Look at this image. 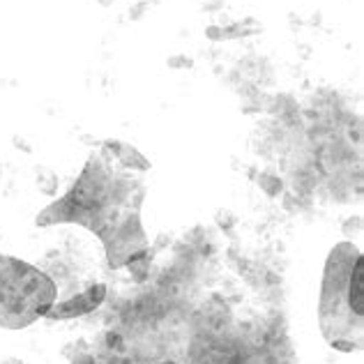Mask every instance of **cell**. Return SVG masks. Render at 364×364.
<instances>
[{"instance_id":"obj_3","label":"cell","mask_w":364,"mask_h":364,"mask_svg":"<svg viewBox=\"0 0 364 364\" xmlns=\"http://www.w3.org/2000/svg\"><path fill=\"white\" fill-rule=\"evenodd\" d=\"M55 302L58 289L49 274L16 256L0 254V328H31L46 318Z\"/></svg>"},{"instance_id":"obj_4","label":"cell","mask_w":364,"mask_h":364,"mask_svg":"<svg viewBox=\"0 0 364 364\" xmlns=\"http://www.w3.org/2000/svg\"><path fill=\"white\" fill-rule=\"evenodd\" d=\"M107 298V286L104 284H92L90 289H85L83 293H76L74 298L60 300L51 306V311L46 314V318L51 321H65L74 318V316H83L88 311H95L97 306Z\"/></svg>"},{"instance_id":"obj_1","label":"cell","mask_w":364,"mask_h":364,"mask_svg":"<svg viewBox=\"0 0 364 364\" xmlns=\"http://www.w3.org/2000/svg\"><path fill=\"white\" fill-rule=\"evenodd\" d=\"M143 187L120 178L109 159L90 157L76 185L37 215V226L81 224L102 237L111 267H124L134 256L146 254L148 240L139 222Z\"/></svg>"},{"instance_id":"obj_5","label":"cell","mask_w":364,"mask_h":364,"mask_svg":"<svg viewBox=\"0 0 364 364\" xmlns=\"http://www.w3.org/2000/svg\"><path fill=\"white\" fill-rule=\"evenodd\" d=\"M161 364H168V362H161Z\"/></svg>"},{"instance_id":"obj_2","label":"cell","mask_w":364,"mask_h":364,"mask_svg":"<svg viewBox=\"0 0 364 364\" xmlns=\"http://www.w3.org/2000/svg\"><path fill=\"white\" fill-rule=\"evenodd\" d=\"M318 325L325 341L339 353L364 343V256L353 242L332 247L323 267Z\"/></svg>"}]
</instances>
